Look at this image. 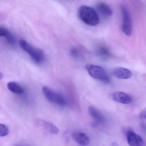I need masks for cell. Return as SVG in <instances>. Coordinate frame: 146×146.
I'll list each match as a JSON object with an SVG mask.
<instances>
[{
	"instance_id": "obj_12",
	"label": "cell",
	"mask_w": 146,
	"mask_h": 146,
	"mask_svg": "<svg viewBox=\"0 0 146 146\" xmlns=\"http://www.w3.org/2000/svg\"><path fill=\"white\" fill-rule=\"evenodd\" d=\"M0 36L3 37L6 39L8 43L11 45H14L15 43V39L14 36L9 30L4 27L0 28Z\"/></svg>"
},
{
	"instance_id": "obj_9",
	"label": "cell",
	"mask_w": 146,
	"mask_h": 146,
	"mask_svg": "<svg viewBox=\"0 0 146 146\" xmlns=\"http://www.w3.org/2000/svg\"><path fill=\"white\" fill-rule=\"evenodd\" d=\"M113 74L115 77L121 80L130 79L133 76V73L130 70L120 67L115 68L113 69Z\"/></svg>"
},
{
	"instance_id": "obj_11",
	"label": "cell",
	"mask_w": 146,
	"mask_h": 146,
	"mask_svg": "<svg viewBox=\"0 0 146 146\" xmlns=\"http://www.w3.org/2000/svg\"><path fill=\"white\" fill-rule=\"evenodd\" d=\"M99 13L105 18L110 17L113 14V11L109 6L105 3H99L97 6Z\"/></svg>"
},
{
	"instance_id": "obj_6",
	"label": "cell",
	"mask_w": 146,
	"mask_h": 146,
	"mask_svg": "<svg viewBox=\"0 0 146 146\" xmlns=\"http://www.w3.org/2000/svg\"><path fill=\"white\" fill-rule=\"evenodd\" d=\"M127 139L130 146H146L145 142L141 136L132 129H128L127 131Z\"/></svg>"
},
{
	"instance_id": "obj_15",
	"label": "cell",
	"mask_w": 146,
	"mask_h": 146,
	"mask_svg": "<svg viewBox=\"0 0 146 146\" xmlns=\"http://www.w3.org/2000/svg\"><path fill=\"white\" fill-rule=\"evenodd\" d=\"M42 123L45 128L52 134L57 135L59 133V130L58 128L52 123L43 120L42 121Z\"/></svg>"
},
{
	"instance_id": "obj_19",
	"label": "cell",
	"mask_w": 146,
	"mask_h": 146,
	"mask_svg": "<svg viewBox=\"0 0 146 146\" xmlns=\"http://www.w3.org/2000/svg\"><path fill=\"white\" fill-rule=\"evenodd\" d=\"M111 146H119V145L117 143H112L111 144Z\"/></svg>"
},
{
	"instance_id": "obj_13",
	"label": "cell",
	"mask_w": 146,
	"mask_h": 146,
	"mask_svg": "<svg viewBox=\"0 0 146 146\" xmlns=\"http://www.w3.org/2000/svg\"><path fill=\"white\" fill-rule=\"evenodd\" d=\"M97 54L103 59H109L111 57V54L109 47L105 45H101L97 49Z\"/></svg>"
},
{
	"instance_id": "obj_18",
	"label": "cell",
	"mask_w": 146,
	"mask_h": 146,
	"mask_svg": "<svg viewBox=\"0 0 146 146\" xmlns=\"http://www.w3.org/2000/svg\"><path fill=\"white\" fill-rule=\"evenodd\" d=\"M139 117L141 119H146V108L144 109L141 112L140 114L139 115Z\"/></svg>"
},
{
	"instance_id": "obj_4",
	"label": "cell",
	"mask_w": 146,
	"mask_h": 146,
	"mask_svg": "<svg viewBox=\"0 0 146 146\" xmlns=\"http://www.w3.org/2000/svg\"><path fill=\"white\" fill-rule=\"evenodd\" d=\"M42 92L48 100L59 106H64L67 105V100L64 95L46 86L43 87Z\"/></svg>"
},
{
	"instance_id": "obj_1",
	"label": "cell",
	"mask_w": 146,
	"mask_h": 146,
	"mask_svg": "<svg viewBox=\"0 0 146 146\" xmlns=\"http://www.w3.org/2000/svg\"><path fill=\"white\" fill-rule=\"evenodd\" d=\"M78 15L84 23L89 25H97L100 21L96 10L89 6L85 5L81 6L78 10Z\"/></svg>"
},
{
	"instance_id": "obj_16",
	"label": "cell",
	"mask_w": 146,
	"mask_h": 146,
	"mask_svg": "<svg viewBox=\"0 0 146 146\" xmlns=\"http://www.w3.org/2000/svg\"><path fill=\"white\" fill-rule=\"evenodd\" d=\"M9 133V129L7 126L1 123L0 126V136L1 137H5Z\"/></svg>"
},
{
	"instance_id": "obj_3",
	"label": "cell",
	"mask_w": 146,
	"mask_h": 146,
	"mask_svg": "<svg viewBox=\"0 0 146 146\" xmlns=\"http://www.w3.org/2000/svg\"><path fill=\"white\" fill-rule=\"evenodd\" d=\"M85 68L89 75L94 79L105 83H109L110 82L109 76L106 70L102 67L88 64L86 66Z\"/></svg>"
},
{
	"instance_id": "obj_14",
	"label": "cell",
	"mask_w": 146,
	"mask_h": 146,
	"mask_svg": "<svg viewBox=\"0 0 146 146\" xmlns=\"http://www.w3.org/2000/svg\"><path fill=\"white\" fill-rule=\"evenodd\" d=\"M7 86L9 91L15 94H21L24 92V89L22 86L15 82L12 81L8 82Z\"/></svg>"
},
{
	"instance_id": "obj_20",
	"label": "cell",
	"mask_w": 146,
	"mask_h": 146,
	"mask_svg": "<svg viewBox=\"0 0 146 146\" xmlns=\"http://www.w3.org/2000/svg\"><path fill=\"white\" fill-rule=\"evenodd\" d=\"M18 146V145H17V146Z\"/></svg>"
},
{
	"instance_id": "obj_5",
	"label": "cell",
	"mask_w": 146,
	"mask_h": 146,
	"mask_svg": "<svg viewBox=\"0 0 146 146\" xmlns=\"http://www.w3.org/2000/svg\"><path fill=\"white\" fill-rule=\"evenodd\" d=\"M121 10L123 16L122 30L126 36H130L132 33V21L131 15L128 9L125 6H122Z\"/></svg>"
},
{
	"instance_id": "obj_10",
	"label": "cell",
	"mask_w": 146,
	"mask_h": 146,
	"mask_svg": "<svg viewBox=\"0 0 146 146\" xmlns=\"http://www.w3.org/2000/svg\"><path fill=\"white\" fill-rule=\"evenodd\" d=\"M72 136L73 139L80 145L86 146L90 144V138L85 133L75 132L72 134Z\"/></svg>"
},
{
	"instance_id": "obj_17",
	"label": "cell",
	"mask_w": 146,
	"mask_h": 146,
	"mask_svg": "<svg viewBox=\"0 0 146 146\" xmlns=\"http://www.w3.org/2000/svg\"><path fill=\"white\" fill-rule=\"evenodd\" d=\"M70 54H71V55L74 57H79L80 55L79 51L75 48H73L71 50Z\"/></svg>"
},
{
	"instance_id": "obj_8",
	"label": "cell",
	"mask_w": 146,
	"mask_h": 146,
	"mask_svg": "<svg viewBox=\"0 0 146 146\" xmlns=\"http://www.w3.org/2000/svg\"><path fill=\"white\" fill-rule=\"evenodd\" d=\"M111 97L114 101L124 104H130L133 101L131 96L123 92H114L111 94Z\"/></svg>"
},
{
	"instance_id": "obj_2",
	"label": "cell",
	"mask_w": 146,
	"mask_h": 146,
	"mask_svg": "<svg viewBox=\"0 0 146 146\" xmlns=\"http://www.w3.org/2000/svg\"><path fill=\"white\" fill-rule=\"evenodd\" d=\"M19 44L21 48L26 52L36 63L40 64L43 62L45 55L43 50L33 47L25 39H20Z\"/></svg>"
},
{
	"instance_id": "obj_7",
	"label": "cell",
	"mask_w": 146,
	"mask_h": 146,
	"mask_svg": "<svg viewBox=\"0 0 146 146\" xmlns=\"http://www.w3.org/2000/svg\"><path fill=\"white\" fill-rule=\"evenodd\" d=\"M89 114L94 120L95 125H100L105 123V117L103 113L98 109L93 106H90L88 108Z\"/></svg>"
}]
</instances>
